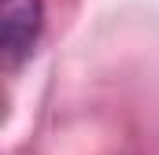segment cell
<instances>
[{
	"label": "cell",
	"instance_id": "6da1fadb",
	"mask_svg": "<svg viewBox=\"0 0 159 155\" xmlns=\"http://www.w3.org/2000/svg\"><path fill=\"white\" fill-rule=\"evenodd\" d=\"M44 30V0H0V55L7 67L30 59Z\"/></svg>",
	"mask_w": 159,
	"mask_h": 155
}]
</instances>
